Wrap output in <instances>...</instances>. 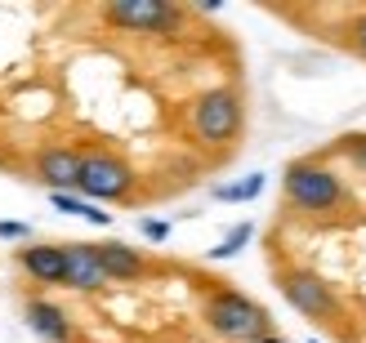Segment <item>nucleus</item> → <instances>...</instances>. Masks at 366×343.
<instances>
[{"instance_id":"10","label":"nucleus","mask_w":366,"mask_h":343,"mask_svg":"<svg viewBox=\"0 0 366 343\" xmlns=\"http://www.w3.org/2000/svg\"><path fill=\"white\" fill-rule=\"evenodd\" d=\"M23 321H27V330H31L36 339H45V343H71V317H67L54 299L31 295V299L23 303Z\"/></svg>"},{"instance_id":"17","label":"nucleus","mask_w":366,"mask_h":343,"mask_svg":"<svg viewBox=\"0 0 366 343\" xmlns=\"http://www.w3.org/2000/svg\"><path fill=\"white\" fill-rule=\"evenodd\" d=\"M139 232H143V241H152V245L170 241V223L166 219H139Z\"/></svg>"},{"instance_id":"8","label":"nucleus","mask_w":366,"mask_h":343,"mask_svg":"<svg viewBox=\"0 0 366 343\" xmlns=\"http://www.w3.org/2000/svg\"><path fill=\"white\" fill-rule=\"evenodd\" d=\"M63 285L76 295H99L107 277H103V263H99V250L89 241H67L63 245Z\"/></svg>"},{"instance_id":"9","label":"nucleus","mask_w":366,"mask_h":343,"mask_svg":"<svg viewBox=\"0 0 366 343\" xmlns=\"http://www.w3.org/2000/svg\"><path fill=\"white\" fill-rule=\"evenodd\" d=\"M14 263L18 272L36 285H63V245L54 241H27L14 250Z\"/></svg>"},{"instance_id":"7","label":"nucleus","mask_w":366,"mask_h":343,"mask_svg":"<svg viewBox=\"0 0 366 343\" xmlns=\"http://www.w3.org/2000/svg\"><path fill=\"white\" fill-rule=\"evenodd\" d=\"M76 174H81V152L63 148V143H45L31 156V178L45 192H76Z\"/></svg>"},{"instance_id":"11","label":"nucleus","mask_w":366,"mask_h":343,"mask_svg":"<svg viewBox=\"0 0 366 343\" xmlns=\"http://www.w3.org/2000/svg\"><path fill=\"white\" fill-rule=\"evenodd\" d=\"M99 263H103V277L107 281H143L148 277V259L139 255L134 245H125V241H99Z\"/></svg>"},{"instance_id":"12","label":"nucleus","mask_w":366,"mask_h":343,"mask_svg":"<svg viewBox=\"0 0 366 343\" xmlns=\"http://www.w3.org/2000/svg\"><path fill=\"white\" fill-rule=\"evenodd\" d=\"M49 205H54V210H63V214H71V219L94 223V227H107V223H112V214H107L103 205L85 201V196H76V192H49Z\"/></svg>"},{"instance_id":"16","label":"nucleus","mask_w":366,"mask_h":343,"mask_svg":"<svg viewBox=\"0 0 366 343\" xmlns=\"http://www.w3.org/2000/svg\"><path fill=\"white\" fill-rule=\"evenodd\" d=\"M0 241H18V245H27L31 241V227L23 219H0Z\"/></svg>"},{"instance_id":"3","label":"nucleus","mask_w":366,"mask_h":343,"mask_svg":"<svg viewBox=\"0 0 366 343\" xmlns=\"http://www.w3.org/2000/svg\"><path fill=\"white\" fill-rule=\"evenodd\" d=\"M134 192V165L107 148H94V152H81V174H76V196L94 205H112V201H125Z\"/></svg>"},{"instance_id":"13","label":"nucleus","mask_w":366,"mask_h":343,"mask_svg":"<svg viewBox=\"0 0 366 343\" xmlns=\"http://www.w3.org/2000/svg\"><path fill=\"white\" fill-rule=\"evenodd\" d=\"M264 183H268V174H246V178H237V183L210 188V196H214V201H224V205H242V201H254V196L264 192Z\"/></svg>"},{"instance_id":"4","label":"nucleus","mask_w":366,"mask_h":343,"mask_svg":"<svg viewBox=\"0 0 366 343\" xmlns=\"http://www.w3.org/2000/svg\"><path fill=\"white\" fill-rule=\"evenodd\" d=\"M242 121H246V107L242 94L228 85H214L206 94H197L192 103V134L206 143V148H224L242 134Z\"/></svg>"},{"instance_id":"18","label":"nucleus","mask_w":366,"mask_h":343,"mask_svg":"<svg viewBox=\"0 0 366 343\" xmlns=\"http://www.w3.org/2000/svg\"><path fill=\"white\" fill-rule=\"evenodd\" d=\"M349 45L362 53V58H366V14H357L353 18V23H349Z\"/></svg>"},{"instance_id":"1","label":"nucleus","mask_w":366,"mask_h":343,"mask_svg":"<svg viewBox=\"0 0 366 343\" xmlns=\"http://www.w3.org/2000/svg\"><path fill=\"white\" fill-rule=\"evenodd\" d=\"M201 321H206L219 339H228V343H254V339L272 334V317H268L264 303H254L242 290H228V285L206 299Z\"/></svg>"},{"instance_id":"5","label":"nucleus","mask_w":366,"mask_h":343,"mask_svg":"<svg viewBox=\"0 0 366 343\" xmlns=\"http://www.w3.org/2000/svg\"><path fill=\"white\" fill-rule=\"evenodd\" d=\"M277 285H282L286 303L300 317H308V321H340V299L317 272H308V267H282Z\"/></svg>"},{"instance_id":"20","label":"nucleus","mask_w":366,"mask_h":343,"mask_svg":"<svg viewBox=\"0 0 366 343\" xmlns=\"http://www.w3.org/2000/svg\"><path fill=\"white\" fill-rule=\"evenodd\" d=\"M308 343H322V339H308Z\"/></svg>"},{"instance_id":"19","label":"nucleus","mask_w":366,"mask_h":343,"mask_svg":"<svg viewBox=\"0 0 366 343\" xmlns=\"http://www.w3.org/2000/svg\"><path fill=\"white\" fill-rule=\"evenodd\" d=\"M254 343H286L282 334H264V339H254Z\"/></svg>"},{"instance_id":"14","label":"nucleus","mask_w":366,"mask_h":343,"mask_svg":"<svg viewBox=\"0 0 366 343\" xmlns=\"http://www.w3.org/2000/svg\"><path fill=\"white\" fill-rule=\"evenodd\" d=\"M250 237H254V227H250V223H237V227L228 232V237H224V241H219V245L210 250V259H214V263H224V259H237V255H242V250L250 245Z\"/></svg>"},{"instance_id":"15","label":"nucleus","mask_w":366,"mask_h":343,"mask_svg":"<svg viewBox=\"0 0 366 343\" xmlns=\"http://www.w3.org/2000/svg\"><path fill=\"white\" fill-rule=\"evenodd\" d=\"M340 152L353 160V170L366 174V134H349V138H340Z\"/></svg>"},{"instance_id":"6","label":"nucleus","mask_w":366,"mask_h":343,"mask_svg":"<svg viewBox=\"0 0 366 343\" xmlns=\"http://www.w3.org/2000/svg\"><path fill=\"white\" fill-rule=\"evenodd\" d=\"M103 23L121 27V31H143V36H166L183 23L179 5L170 0H107L103 5Z\"/></svg>"},{"instance_id":"2","label":"nucleus","mask_w":366,"mask_h":343,"mask_svg":"<svg viewBox=\"0 0 366 343\" xmlns=\"http://www.w3.org/2000/svg\"><path fill=\"white\" fill-rule=\"evenodd\" d=\"M282 188H286V201L304 210V214H331L349 201L344 192V178L317 156H304V160H290L286 174H282Z\"/></svg>"}]
</instances>
